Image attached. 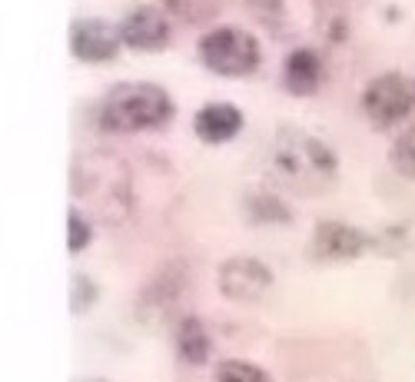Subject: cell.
<instances>
[{"instance_id": "obj_1", "label": "cell", "mask_w": 415, "mask_h": 382, "mask_svg": "<svg viewBox=\"0 0 415 382\" xmlns=\"http://www.w3.org/2000/svg\"><path fill=\"white\" fill-rule=\"evenodd\" d=\"M273 170L296 190H322L336 177V153L302 130H279L273 143Z\"/></svg>"}, {"instance_id": "obj_2", "label": "cell", "mask_w": 415, "mask_h": 382, "mask_svg": "<svg viewBox=\"0 0 415 382\" xmlns=\"http://www.w3.org/2000/svg\"><path fill=\"white\" fill-rule=\"evenodd\" d=\"M173 100L156 83H120L100 103V123L114 133H140L166 123Z\"/></svg>"}, {"instance_id": "obj_3", "label": "cell", "mask_w": 415, "mask_h": 382, "mask_svg": "<svg viewBox=\"0 0 415 382\" xmlns=\"http://www.w3.org/2000/svg\"><path fill=\"white\" fill-rule=\"evenodd\" d=\"M415 110V80L412 76L389 70L369 80L362 93V114L376 130H392L409 120Z\"/></svg>"}, {"instance_id": "obj_4", "label": "cell", "mask_w": 415, "mask_h": 382, "mask_svg": "<svg viewBox=\"0 0 415 382\" xmlns=\"http://www.w3.org/2000/svg\"><path fill=\"white\" fill-rule=\"evenodd\" d=\"M200 60L213 74L246 76L259 67V43L239 27H216L200 40Z\"/></svg>"}, {"instance_id": "obj_5", "label": "cell", "mask_w": 415, "mask_h": 382, "mask_svg": "<svg viewBox=\"0 0 415 382\" xmlns=\"http://www.w3.org/2000/svg\"><path fill=\"white\" fill-rule=\"evenodd\" d=\"M219 293L233 303H259L273 289V269L256 256H233L219 266Z\"/></svg>"}, {"instance_id": "obj_6", "label": "cell", "mask_w": 415, "mask_h": 382, "mask_svg": "<svg viewBox=\"0 0 415 382\" xmlns=\"http://www.w3.org/2000/svg\"><path fill=\"white\" fill-rule=\"evenodd\" d=\"M116 34H120V43L133 47V50H160L170 43V17L163 7L140 4L133 11H126Z\"/></svg>"}, {"instance_id": "obj_7", "label": "cell", "mask_w": 415, "mask_h": 382, "mask_svg": "<svg viewBox=\"0 0 415 382\" xmlns=\"http://www.w3.org/2000/svg\"><path fill=\"white\" fill-rule=\"evenodd\" d=\"M369 250V236L362 229L339 223V219H329L319 223L313 233V256L322 263H342V259H355Z\"/></svg>"}, {"instance_id": "obj_8", "label": "cell", "mask_w": 415, "mask_h": 382, "mask_svg": "<svg viewBox=\"0 0 415 382\" xmlns=\"http://www.w3.org/2000/svg\"><path fill=\"white\" fill-rule=\"evenodd\" d=\"M70 50L80 57V60H87V64H107V60H114L116 50H120V34H116L110 24H103V20H76L74 30H70Z\"/></svg>"}, {"instance_id": "obj_9", "label": "cell", "mask_w": 415, "mask_h": 382, "mask_svg": "<svg viewBox=\"0 0 415 382\" xmlns=\"http://www.w3.org/2000/svg\"><path fill=\"white\" fill-rule=\"evenodd\" d=\"M193 130L206 143H226L243 130V114L233 103H206L193 120Z\"/></svg>"}, {"instance_id": "obj_10", "label": "cell", "mask_w": 415, "mask_h": 382, "mask_svg": "<svg viewBox=\"0 0 415 382\" xmlns=\"http://www.w3.org/2000/svg\"><path fill=\"white\" fill-rule=\"evenodd\" d=\"M283 80H286V90L290 93H299V97H309L319 90L322 83V60L315 50H292L283 64Z\"/></svg>"}, {"instance_id": "obj_11", "label": "cell", "mask_w": 415, "mask_h": 382, "mask_svg": "<svg viewBox=\"0 0 415 382\" xmlns=\"http://www.w3.org/2000/svg\"><path fill=\"white\" fill-rule=\"evenodd\" d=\"M160 4H163L166 13H173L186 24H206L223 7V0H160Z\"/></svg>"}, {"instance_id": "obj_12", "label": "cell", "mask_w": 415, "mask_h": 382, "mask_svg": "<svg viewBox=\"0 0 415 382\" xmlns=\"http://www.w3.org/2000/svg\"><path fill=\"white\" fill-rule=\"evenodd\" d=\"M177 343H179L183 359H189V362H203L206 353H210V336H206V329H203L196 319H186V322L179 326V329H177Z\"/></svg>"}, {"instance_id": "obj_13", "label": "cell", "mask_w": 415, "mask_h": 382, "mask_svg": "<svg viewBox=\"0 0 415 382\" xmlns=\"http://www.w3.org/2000/svg\"><path fill=\"white\" fill-rule=\"evenodd\" d=\"M213 382H273L259 366L246 359H223L213 372Z\"/></svg>"}, {"instance_id": "obj_14", "label": "cell", "mask_w": 415, "mask_h": 382, "mask_svg": "<svg viewBox=\"0 0 415 382\" xmlns=\"http://www.w3.org/2000/svg\"><path fill=\"white\" fill-rule=\"evenodd\" d=\"M389 160H392V166H395V173L415 179V123L405 130V133H399V140L392 143Z\"/></svg>"}, {"instance_id": "obj_15", "label": "cell", "mask_w": 415, "mask_h": 382, "mask_svg": "<svg viewBox=\"0 0 415 382\" xmlns=\"http://www.w3.org/2000/svg\"><path fill=\"white\" fill-rule=\"evenodd\" d=\"M90 243V223L80 213H70V250H83Z\"/></svg>"}]
</instances>
